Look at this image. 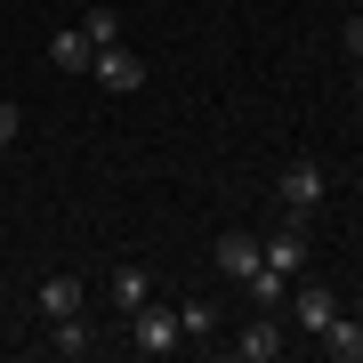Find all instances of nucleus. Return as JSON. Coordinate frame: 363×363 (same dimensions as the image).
I'll list each match as a JSON object with an SVG mask.
<instances>
[{
    "label": "nucleus",
    "mask_w": 363,
    "mask_h": 363,
    "mask_svg": "<svg viewBox=\"0 0 363 363\" xmlns=\"http://www.w3.org/2000/svg\"><path fill=\"white\" fill-rule=\"evenodd\" d=\"M16 121H25V113H16V105H9V97H0V145H9V138H16Z\"/></svg>",
    "instance_id": "obj_16"
},
{
    "label": "nucleus",
    "mask_w": 363,
    "mask_h": 363,
    "mask_svg": "<svg viewBox=\"0 0 363 363\" xmlns=\"http://www.w3.org/2000/svg\"><path fill=\"white\" fill-rule=\"evenodd\" d=\"M218 274H226V283H242L250 298H259V307H274V298L291 291L283 274L267 267V250H259V234H242V226H234V234H218Z\"/></svg>",
    "instance_id": "obj_1"
},
{
    "label": "nucleus",
    "mask_w": 363,
    "mask_h": 363,
    "mask_svg": "<svg viewBox=\"0 0 363 363\" xmlns=\"http://www.w3.org/2000/svg\"><path fill=\"white\" fill-rule=\"evenodd\" d=\"M121 323H130V347L138 355H169V347H178V307H154V298H145V307L121 315Z\"/></svg>",
    "instance_id": "obj_3"
},
{
    "label": "nucleus",
    "mask_w": 363,
    "mask_h": 363,
    "mask_svg": "<svg viewBox=\"0 0 363 363\" xmlns=\"http://www.w3.org/2000/svg\"><path fill=\"white\" fill-rule=\"evenodd\" d=\"M218 331V307H210V298H186L178 307V339H210Z\"/></svg>",
    "instance_id": "obj_13"
},
{
    "label": "nucleus",
    "mask_w": 363,
    "mask_h": 363,
    "mask_svg": "<svg viewBox=\"0 0 363 363\" xmlns=\"http://www.w3.org/2000/svg\"><path fill=\"white\" fill-rule=\"evenodd\" d=\"M283 347H291V339H283V323H267V315H250V323L226 339V355H242V363H274Z\"/></svg>",
    "instance_id": "obj_7"
},
{
    "label": "nucleus",
    "mask_w": 363,
    "mask_h": 363,
    "mask_svg": "<svg viewBox=\"0 0 363 363\" xmlns=\"http://www.w3.org/2000/svg\"><path fill=\"white\" fill-rule=\"evenodd\" d=\"M81 33L105 49V40H121V16H113V9H89V16H81Z\"/></svg>",
    "instance_id": "obj_14"
},
{
    "label": "nucleus",
    "mask_w": 363,
    "mask_h": 363,
    "mask_svg": "<svg viewBox=\"0 0 363 363\" xmlns=\"http://www.w3.org/2000/svg\"><path fill=\"white\" fill-rule=\"evenodd\" d=\"M259 250H267V267L283 274V283H298V274H307V259H315V250H307V218H283Z\"/></svg>",
    "instance_id": "obj_4"
},
{
    "label": "nucleus",
    "mask_w": 363,
    "mask_h": 363,
    "mask_svg": "<svg viewBox=\"0 0 363 363\" xmlns=\"http://www.w3.org/2000/svg\"><path fill=\"white\" fill-rule=\"evenodd\" d=\"M49 65H57V73H89V65H97V40L81 33V25H65V33L49 40Z\"/></svg>",
    "instance_id": "obj_8"
},
{
    "label": "nucleus",
    "mask_w": 363,
    "mask_h": 363,
    "mask_svg": "<svg viewBox=\"0 0 363 363\" xmlns=\"http://www.w3.org/2000/svg\"><path fill=\"white\" fill-rule=\"evenodd\" d=\"M315 339H323V355H339V363H363V323H355L347 307H339V315H331V323L315 331Z\"/></svg>",
    "instance_id": "obj_9"
},
{
    "label": "nucleus",
    "mask_w": 363,
    "mask_h": 363,
    "mask_svg": "<svg viewBox=\"0 0 363 363\" xmlns=\"http://www.w3.org/2000/svg\"><path fill=\"white\" fill-rule=\"evenodd\" d=\"M105 291H113L121 315H138L145 298H154V274H145V267H113V283H105Z\"/></svg>",
    "instance_id": "obj_11"
},
{
    "label": "nucleus",
    "mask_w": 363,
    "mask_h": 363,
    "mask_svg": "<svg viewBox=\"0 0 363 363\" xmlns=\"http://www.w3.org/2000/svg\"><path fill=\"white\" fill-rule=\"evenodd\" d=\"M0 154H9V145H0Z\"/></svg>",
    "instance_id": "obj_18"
},
{
    "label": "nucleus",
    "mask_w": 363,
    "mask_h": 363,
    "mask_svg": "<svg viewBox=\"0 0 363 363\" xmlns=\"http://www.w3.org/2000/svg\"><path fill=\"white\" fill-rule=\"evenodd\" d=\"M89 73H97V89H113V97H130V89H145V65H138V49H121V40H105Z\"/></svg>",
    "instance_id": "obj_5"
},
{
    "label": "nucleus",
    "mask_w": 363,
    "mask_h": 363,
    "mask_svg": "<svg viewBox=\"0 0 363 363\" xmlns=\"http://www.w3.org/2000/svg\"><path fill=\"white\" fill-rule=\"evenodd\" d=\"M355 97H363V57H355Z\"/></svg>",
    "instance_id": "obj_17"
},
{
    "label": "nucleus",
    "mask_w": 363,
    "mask_h": 363,
    "mask_svg": "<svg viewBox=\"0 0 363 363\" xmlns=\"http://www.w3.org/2000/svg\"><path fill=\"white\" fill-rule=\"evenodd\" d=\"M49 347H57V355H89V347H97V331L81 323V315H57V323H49Z\"/></svg>",
    "instance_id": "obj_12"
},
{
    "label": "nucleus",
    "mask_w": 363,
    "mask_h": 363,
    "mask_svg": "<svg viewBox=\"0 0 363 363\" xmlns=\"http://www.w3.org/2000/svg\"><path fill=\"white\" fill-rule=\"evenodd\" d=\"M339 315V291L331 283H291V331H323Z\"/></svg>",
    "instance_id": "obj_6"
},
{
    "label": "nucleus",
    "mask_w": 363,
    "mask_h": 363,
    "mask_svg": "<svg viewBox=\"0 0 363 363\" xmlns=\"http://www.w3.org/2000/svg\"><path fill=\"white\" fill-rule=\"evenodd\" d=\"M81 298H89L81 274H49V283H40V315H49V323H57V315H81Z\"/></svg>",
    "instance_id": "obj_10"
},
{
    "label": "nucleus",
    "mask_w": 363,
    "mask_h": 363,
    "mask_svg": "<svg viewBox=\"0 0 363 363\" xmlns=\"http://www.w3.org/2000/svg\"><path fill=\"white\" fill-rule=\"evenodd\" d=\"M274 194H283V218H315V210H323V169L315 162H283Z\"/></svg>",
    "instance_id": "obj_2"
},
{
    "label": "nucleus",
    "mask_w": 363,
    "mask_h": 363,
    "mask_svg": "<svg viewBox=\"0 0 363 363\" xmlns=\"http://www.w3.org/2000/svg\"><path fill=\"white\" fill-rule=\"evenodd\" d=\"M339 49H347V57H363V16H347V25H339Z\"/></svg>",
    "instance_id": "obj_15"
}]
</instances>
